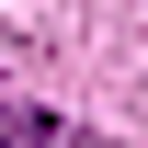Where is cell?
<instances>
[{
  "instance_id": "obj_1",
  "label": "cell",
  "mask_w": 148,
  "mask_h": 148,
  "mask_svg": "<svg viewBox=\"0 0 148 148\" xmlns=\"http://www.w3.org/2000/svg\"><path fill=\"white\" fill-rule=\"evenodd\" d=\"M0 148H91V137L69 114H46V103H0Z\"/></svg>"
}]
</instances>
